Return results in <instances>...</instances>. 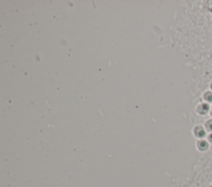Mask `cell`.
<instances>
[{"instance_id":"cell-1","label":"cell","mask_w":212,"mask_h":187,"mask_svg":"<svg viewBox=\"0 0 212 187\" xmlns=\"http://www.w3.org/2000/svg\"><path fill=\"white\" fill-rule=\"evenodd\" d=\"M194 134L198 138H204L206 136V131L201 126H196L194 129Z\"/></svg>"},{"instance_id":"cell-2","label":"cell","mask_w":212,"mask_h":187,"mask_svg":"<svg viewBox=\"0 0 212 187\" xmlns=\"http://www.w3.org/2000/svg\"><path fill=\"white\" fill-rule=\"evenodd\" d=\"M197 148L200 151H206L209 148V144L206 140H200L197 143Z\"/></svg>"},{"instance_id":"cell-3","label":"cell","mask_w":212,"mask_h":187,"mask_svg":"<svg viewBox=\"0 0 212 187\" xmlns=\"http://www.w3.org/2000/svg\"><path fill=\"white\" fill-rule=\"evenodd\" d=\"M209 109H210L209 105L206 104V103H204V104H201V105H200L198 108H197V111H198L200 114L204 115L207 113L208 111H209Z\"/></svg>"},{"instance_id":"cell-4","label":"cell","mask_w":212,"mask_h":187,"mask_svg":"<svg viewBox=\"0 0 212 187\" xmlns=\"http://www.w3.org/2000/svg\"><path fill=\"white\" fill-rule=\"evenodd\" d=\"M204 98L208 102H212V92H211V91L206 92L205 95H204Z\"/></svg>"},{"instance_id":"cell-5","label":"cell","mask_w":212,"mask_h":187,"mask_svg":"<svg viewBox=\"0 0 212 187\" xmlns=\"http://www.w3.org/2000/svg\"><path fill=\"white\" fill-rule=\"evenodd\" d=\"M206 128H207L208 130L212 131V120H208L207 122H206Z\"/></svg>"},{"instance_id":"cell-6","label":"cell","mask_w":212,"mask_h":187,"mask_svg":"<svg viewBox=\"0 0 212 187\" xmlns=\"http://www.w3.org/2000/svg\"><path fill=\"white\" fill-rule=\"evenodd\" d=\"M208 139H209V141L211 142V143H212V134H211L208 136Z\"/></svg>"},{"instance_id":"cell-7","label":"cell","mask_w":212,"mask_h":187,"mask_svg":"<svg viewBox=\"0 0 212 187\" xmlns=\"http://www.w3.org/2000/svg\"><path fill=\"white\" fill-rule=\"evenodd\" d=\"M211 115H212V108H211Z\"/></svg>"},{"instance_id":"cell-8","label":"cell","mask_w":212,"mask_h":187,"mask_svg":"<svg viewBox=\"0 0 212 187\" xmlns=\"http://www.w3.org/2000/svg\"><path fill=\"white\" fill-rule=\"evenodd\" d=\"M211 89H212V83H211Z\"/></svg>"},{"instance_id":"cell-9","label":"cell","mask_w":212,"mask_h":187,"mask_svg":"<svg viewBox=\"0 0 212 187\" xmlns=\"http://www.w3.org/2000/svg\"><path fill=\"white\" fill-rule=\"evenodd\" d=\"M211 187H212V185H211Z\"/></svg>"}]
</instances>
